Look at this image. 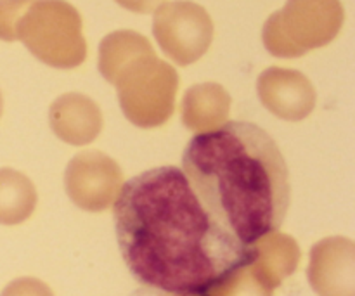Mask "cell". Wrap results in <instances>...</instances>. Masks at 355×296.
Returning a JSON list of instances; mask_svg holds the SVG:
<instances>
[{
    "mask_svg": "<svg viewBox=\"0 0 355 296\" xmlns=\"http://www.w3.org/2000/svg\"><path fill=\"white\" fill-rule=\"evenodd\" d=\"M114 231L125 265L142 286L173 295H208L250 265L253 246L239 243L201 204L172 165L121 186Z\"/></svg>",
    "mask_w": 355,
    "mask_h": 296,
    "instance_id": "obj_1",
    "label": "cell"
},
{
    "mask_svg": "<svg viewBox=\"0 0 355 296\" xmlns=\"http://www.w3.org/2000/svg\"><path fill=\"white\" fill-rule=\"evenodd\" d=\"M184 175L205 210L252 248L276 232L290 207V173L274 139L245 121H225L191 139Z\"/></svg>",
    "mask_w": 355,
    "mask_h": 296,
    "instance_id": "obj_2",
    "label": "cell"
},
{
    "mask_svg": "<svg viewBox=\"0 0 355 296\" xmlns=\"http://www.w3.org/2000/svg\"><path fill=\"white\" fill-rule=\"evenodd\" d=\"M17 40L47 66L71 69L87 58L82 16L66 0H37L21 17Z\"/></svg>",
    "mask_w": 355,
    "mask_h": 296,
    "instance_id": "obj_3",
    "label": "cell"
},
{
    "mask_svg": "<svg viewBox=\"0 0 355 296\" xmlns=\"http://www.w3.org/2000/svg\"><path fill=\"white\" fill-rule=\"evenodd\" d=\"M343 19L340 0H288L263 24V45L276 58H300L335 40Z\"/></svg>",
    "mask_w": 355,
    "mask_h": 296,
    "instance_id": "obj_4",
    "label": "cell"
},
{
    "mask_svg": "<svg viewBox=\"0 0 355 296\" xmlns=\"http://www.w3.org/2000/svg\"><path fill=\"white\" fill-rule=\"evenodd\" d=\"M111 85L116 87L121 111L135 127H162L175 110L179 75L158 59L155 49L125 66Z\"/></svg>",
    "mask_w": 355,
    "mask_h": 296,
    "instance_id": "obj_5",
    "label": "cell"
},
{
    "mask_svg": "<svg viewBox=\"0 0 355 296\" xmlns=\"http://www.w3.org/2000/svg\"><path fill=\"white\" fill-rule=\"evenodd\" d=\"M153 33L162 51L179 66L203 58L214 40L210 14L189 0L163 2L156 7Z\"/></svg>",
    "mask_w": 355,
    "mask_h": 296,
    "instance_id": "obj_6",
    "label": "cell"
},
{
    "mask_svg": "<svg viewBox=\"0 0 355 296\" xmlns=\"http://www.w3.org/2000/svg\"><path fill=\"white\" fill-rule=\"evenodd\" d=\"M64 186L69 200L85 211H104L114 204L123 173L113 158L101 151H83L68 163Z\"/></svg>",
    "mask_w": 355,
    "mask_h": 296,
    "instance_id": "obj_7",
    "label": "cell"
},
{
    "mask_svg": "<svg viewBox=\"0 0 355 296\" xmlns=\"http://www.w3.org/2000/svg\"><path fill=\"white\" fill-rule=\"evenodd\" d=\"M260 103L272 114L288 121L307 118L315 107V89L297 69L267 68L257 82Z\"/></svg>",
    "mask_w": 355,
    "mask_h": 296,
    "instance_id": "obj_8",
    "label": "cell"
},
{
    "mask_svg": "<svg viewBox=\"0 0 355 296\" xmlns=\"http://www.w3.org/2000/svg\"><path fill=\"white\" fill-rule=\"evenodd\" d=\"M354 243L347 238L319 241L311 252L309 279L321 296H354Z\"/></svg>",
    "mask_w": 355,
    "mask_h": 296,
    "instance_id": "obj_9",
    "label": "cell"
},
{
    "mask_svg": "<svg viewBox=\"0 0 355 296\" xmlns=\"http://www.w3.org/2000/svg\"><path fill=\"white\" fill-rule=\"evenodd\" d=\"M49 121L55 137L71 146L96 141L103 130V113L90 97L69 92L58 97L49 110Z\"/></svg>",
    "mask_w": 355,
    "mask_h": 296,
    "instance_id": "obj_10",
    "label": "cell"
},
{
    "mask_svg": "<svg viewBox=\"0 0 355 296\" xmlns=\"http://www.w3.org/2000/svg\"><path fill=\"white\" fill-rule=\"evenodd\" d=\"M229 111L231 96L215 82L198 83L184 94L182 123L196 134L217 130L227 121Z\"/></svg>",
    "mask_w": 355,
    "mask_h": 296,
    "instance_id": "obj_11",
    "label": "cell"
},
{
    "mask_svg": "<svg viewBox=\"0 0 355 296\" xmlns=\"http://www.w3.org/2000/svg\"><path fill=\"white\" fill-rule=\"evenodd\" d=\"M253 250L255 256L250 269L270 290L279 286L284 277L291 276L300 260V250L295 239L277 232L263 236L253 245Z\"/></svg>",
    "mask_w": 355,
    "mask_h": 296,
    "instance_id": "obj_12",
    "label": "cell"
},
{
    "mask_svg": "<svg viewBox=\"0 0 355 296\" xmlns=\"http://www.w3.org/2000/svg\"><path fill=\"white\" fill-rule=\"evenodd\" d=\"M37 207V189L24 173L0 168V224L16 225L26 220Z\"/></svg>",
    "mask_w": 355,
    "mask_h": 296,
    "instance_id": "obj_13",
    "label": "cell"
},
{
    "mask_svg": "<svg viewBox=\"0 0 355 296\" xmlns=\"http://www.w3.org/2000/svg\"><path fill=\"white\" fill-rule=\"evenodd\" d=\"M210 296H272L270 288H267L259 277L253 274L250 265L236 270L234 274L222 281L217 288L208 293Z\"/></svg>",
    "mask_w": 355,
    "mask_h": 296,
    "instance_id": "obj_14",
    "label": "cell"
},
{
    "mask_svg": "<svg viewBox=\"0 0 355 296\" xmlns=\"http://www.w3.org/2000/svg\"><path fill=\"white\" fill-rule=\"evenodd\" d=\"M33 2L37 0H0V40H17V24Z\"/></svg>",
    "mask_w": 355,
    "mask_h": 296,
    "instance_id": "obj_15",
    "label": "cell"
},
{
    "mask_svg": "<svg viewBox=\"0 0 355 296\" xmlns=\"http://www.w3.org/2000/svg\"><path fill=\"white\" fill-rule=\"evenodd\" d=\"M2 296H52V291L37 279H17L2 291Z\"/></svg>",
    "mask_w": 355,
    "mask_h": 296,
    "instance_id": "obj_16",
    "label": "cell"
},
{
    "mask_svg": "<svg viewBox=\"0 0 355 296\" xmlns=\"http://www.w3.org/2000/svg\"><path fill=\"white\" fill-rule=\"evenodd\" d=\"M121 7L132 10V12L148 14L156 10V7L162 6L163 0H116Z\"/></svg>",
    "mask_w": 355,
    "mask_h": 296,
    "instance_id": "obj_17",
    "label": "cell"
},
{
    "mask_svg": "<svg viewBox=\"0 0 355 296\" xmlns=\"http://www.w3.org/2000/svg\"><path fill=\"white\" fill-rule=\"evenodd\" d=\"M130 296H210V295H173V293H165V291L142 286L139 288V290H135L134 293H130Z\"/></svg>",
    "mask_w": 355,
    "mask_h": 296,
    "instance_id": "obj_18",
    "label": "cell"
},
{
    "mask_svg": "<svg viewBox=\"0 0 355 296\" xmlns=\"http://www.w3.org/2000/svg\"><path fill=\"white\" fill-rule=\"evenodd\" d=\"M2 110H3V101H2V92H0V116H2Z\"/></svg>",
    "mask_w": 355,
    "mask_h": 296,
    "instance_id": "obj_19",
    "label": "cell"
}]
</instances>
